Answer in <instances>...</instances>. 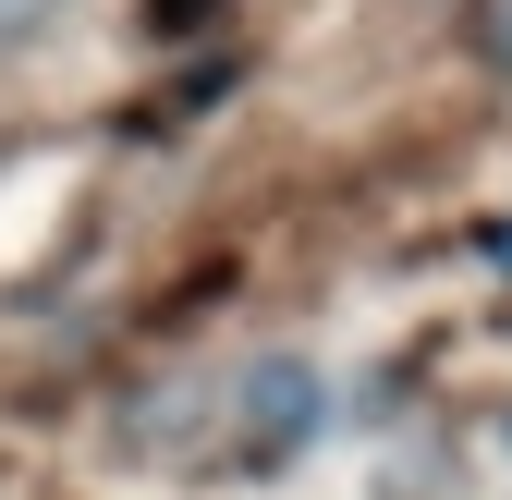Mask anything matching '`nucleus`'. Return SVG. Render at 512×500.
Segmentation results:
<instances>
[{"label": "nucleus", "mask_w": 512, "mask_h": 500, "mask_svg": "<svg viewBox=\"0 0 512 500\" xmlns=\"http://www.w3.org/2000/svg\"><path fill=\"white\" fill-rule=\"evenodd\" d=\"M305 403H317V391H305V366H293V354H269V403L244 391V464H293Z\"/></svg>", "instance_id": "f257e3e1"}, {"label": "nucleus", "mask_w": 512, "mask_h": 500, "mask_svg": "<svg viewBox=\"0 0 512 500\" xmlns=\"http://www.w3.org/2000/svg\"><path fill=\"white\" fill-rule=\"evenodd\" d=\"M61 13H74V0H0V61H13V49H37Z\"/></svg>", "instance_id": "f03ea898"}]
</instances>
